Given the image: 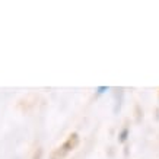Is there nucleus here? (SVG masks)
Returning <instances> with one entry per match:
<instances>
[{
  "label": "nucleus",
  "instance_id": "obj_1",
  "mask_svg": "<svg viewBox=\"0 0 159 159\" xmlns=\"http://www.w3.org/2000/svg\"><path fill=\"white\" fill-rule=\"evenodd\" d=\"M79 145V134L77 133H72L67 139L64 140V143L61 146H58L57 149L53 150L51 153V159H66L72 150L76 149V146Z\"/></svg>",
  "mask_w": 159,
  "mask_h": 159
},
{
  "label": "nucleus",
  "instance_id": "obj_3",
  "mask_svg": "<svg viewBox=\"0 0 159 159\" xmlns=\"http://www.w3.org/2000/svg\"><path fill=\"white\" fill-rule=\"evenodd\" d=\"M125 134H127V130H124L123 133H121V142H124L125 140Z\"/></svg>",
  "mask_w": 159,
  "mask_h": 159
},
{
  "label": "nucleus",
  "instance_id": "obj_2",
  "mask_svg": "<svg viewBox=\"0 0 159 159\" xmlns=\"http://www.w3.org/2000/svg\"><path fill=\"white\" fill-rule=\"evenodd\" d=\"M41 153H43V152H41V149H37L34 152V155H32V158H31V159H41Z\"/></svg>",
  "mask_w": 159,
  "mask_h": 159
},
{
  "label": "nucleus",
  "instance_id": "obj_4",
  "mask_svg": "<svg viewBox=\"0 0 159 159\" xmlns=\"http://www.w3.org/2000/svg\"><path fill=\"white\" fill-rule=\"evenodd\" d=\"M105 89H107V88H99V89H98V92L101 93V92H104V91H105Z\"/></svg>",
  "mask_w": 159,
  "mask_h": 159
}]
</instances>
